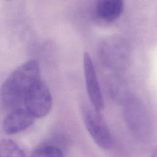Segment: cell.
<instances>
[{
    "instance_id": "obj_1",
    "label": "cell",
    "mask_w": 157,
    "mask_h": 157,
    "mask_svg": "<svg viewBox=\"0 0 157 157\" xmlns=\"http://www.w3.org/2000/svg\"><path fill=\"white\" fill-rule=\"evenodd\" d=\"M40 78V67L36 60H29L18 66L0 88L2 105L10 111L21 108L28 91Z\"/></svg>"
},
{
    "instance_id": "obj_2",
    "label": "cell",
    "mask_w": 157,
    "mask_h": 157,
    "mask_svg": "<svg viewBox=\"0 0 157 157\" xmlns=\"http://www.w3.org/2000/svg\"><path fill=\"white\" fill-rule=\"evenodd\" d=\"M99 54L107 67L118 71L125 69L130 58L128 44L119 36H111L104 39L99 45Z\"/></svg>"
},
{
    "instance_id": "obj_3",
    "label": "cell",
    "mask_w": 157,
    "mask_h": 157,
    "mask_svg": "<svg viewBox=\"0 0 157 157\" xmlns=\"http://www.w3.org/2000/svg\"><path fill=\"white\" fill-rule=\"evenodd\" d=\"M82 117L86 130L94 142L101 148H110L112 139L109 127L101 112L86 104L81 107Z\"/></svg>"
},
{
    "instance_id": "obj_4",
    "label": "cell",
    "mask_w": 157,
    "mask_h": 157,
    "mask_svg": "<svg viewBox=\"0 0 157 157\" xmlns=\"http://www.w3.org/2000/svg\"><path fill=\"white\" fill-rule=\"evenodd\" d=\"M53 104L51 93L45 83L39 79L26 94L23 105L34 117H45L50 112Z\"/></svg>"
},
{
    "instance_id": "obj_5",
    "label": "cell",
    "mask_w": 157,
    "mask_h": 157,
    "mask_svg": "<svg viewBox=\"0 0 157 157\" xmlns=\"http://www.w3.org/2000/svg\"><path fill=\"white\" fill-rule=\"evenodd\" d=\"M124 114L131 130L139 137L146 138L150 132V124L142 104L136 98L128 96L124 101Z\"/></svg>"
},
{
    "instance_id": "obj_6",
    "label": "cell",
    "mask_w": 157,
    "mask_h": 157,
    "mask_svg": "<svg viewBox=\"0 0 157 157\" xmlns=\"http://www.w3.org/2000/svg\"><path fill=\"white\" fill-rule=\"evenodd\" d=\"M85 80L88 98L93 107L101 112L104 109V101L93 60L88 52H85L83 59Z\"/></svg>"
},
{
    "instance_id": "obj_7",
    "label": "cell",
    "mask_w": 157,
    "mask_h": 157,
    "mask_svg": "<svg viewBox=\"0 0 157 157\" xmlns=\"http://www.w3.org/2000/svg\"><path fill=\"white\" fill-rule=\"evenodd\" d=\"M35 118L26 109H17L10 111L4 118L2 128L8 134H13L21 132L31 126Z\"/></svg>"
},
{
    "instance_id": "obj_8",
    "label": "cell",
    "mask_w": 157,
    "mask_h": 157,
    "mask_svg": "<svg viewBox=\"0 0 157 157\" xmlns=\"http://www.w3.org/2000/svg\"><path fill=\"white\" fill-rule=\"evenodd\" d=\"M123 9L124 4L121 0H102L96 4V13L101 20L110 22L120 17Z\"/></svg>"
},
{
    "instance_id": "obj_9",
    "label": "cell",
    "mask_w": 157,
    "mask_h": 157,
    "mask_svg": "<svg viewBox=\"0 0 157 157\" xmlns=\"http://www.w3.org/2000/svg\"><path fill=\"white\" fill-rule=\"evenodd\" d=\"M0 157H25L23 150L11 139L0 141Z\"/></svg>"
},
{
    "instance_id": "obj_10",
    "label": "cell",
    "mask_w": 157,
    "mask_h": 157,
    "mask_svg": "<svg viewBox=\"0 0 157 157\" xmlns=\"http://www.w3.org/2000/svg\"><path fill=\"white\" fill-rule=\"evenodd\" d=\"M31 157H63V154L56 147L45 145L36 148L32 152Z\"/></svg>"
},
{
    "instance_id": "obj_11",
    "label": "cell",
    "mask_w": 157,
    "mask_h": 157,
    "mask_svg": "<svg viewBox=\"0 0 157 157\" xmlns=\"http://www.w3.org/2000/svg\"><path fill=\"white\" fill-rule=\"evenodd\" d=\"M150 157H157V150H155V151H154L151 153Z\"/></svg>"
}]
</instances>
